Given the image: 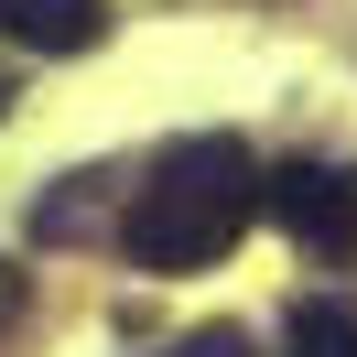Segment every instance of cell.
<instances>
[{
    "label": "cell",
    "mask_w": 357,
    "mask_h": 357,
    "mask_svg": "<svg viewBox=\"0 0 357 357\" xmlns=\"http://www.w3.org/2000/svg\"><path fill=\"white\" fill-rule=\"evenodd\" d=\"M162 357H249V335L238 325H206V335H184V347H162Z\"/></svg>",
    "instance_id": "5"
},
{
    "label": "cell",
    "mask_w": 357,
    "mask_h": 357,
    "mask_svg": "<svg viewBox=\"0 0 357 357\" xmlns=\"http://www.w3.org/2000/svg\"><path fill=\"white\" fill-rule=\"evenodd\" d=\"M260 217L314 260H357V162H282L260 174Z\"/></svg>",
    "instance_id": "2"
},
{
    "label": "cell",
    "mask_w": 357,
    "mask_h": 357,
    "mask_svg": "<svg viewBox=\"0 0 357 357\" xmlns=\"http://www.w3.org/2000/svg\"><path fill=\"white\" fill-rule=\"evenodd\" d=\"M0 119H11V76H0Z\"/></svg>",
    "instance_id": "7"
},
{
    "label": "cell",
    "mask_w": 357,
    "mask_h": 357,
    "mask_svg": "<svg viewBox=\"0 0 357 357\" xmlns=\"http://www.w3.org/2000/svg\"><path fill=\"white\" fill-rule=\"evenodd\" d=\"M260 217V162H249L238 130H184L174 152H152V174L130 184V217H119V249L130 271H217L238 249V227Z\"/></svg>",
    "instance_id": "1"
},
{
    "label": "cell",
    "mask_w": 357,
    "mask_h": 357,
    "mask_svg": "<svg viewBox=\"0 0 357 357\" xmlns=\"http://www.w3.org/2000/svg\"><path fill=\"white\" fill-rule=\"evenodd\" d=\"M11 314H22V271L0 260V325H11Z\"/></svg>",
    "instance_id": "6"
},
{
    "label": "cell",
    "mask_w": 357,
    "mask_h": 357,
    "mask_svg": "<svg viewBox=\"0 0 357 357\" xmlns=\"http://www.w3.org/2000/svg\"><path fill=\"white\" fill-rule=\"evenodd\" d=\"M109 33V0H0V44L22 54H87Z\"/></svg>",
    "instance_id": "3"
},
{
    "label": "cell",
    "mask_w": 357,
    "mask_h": 357,
    "mask_svg": "<svg viewBox=\"0 0 357 357\" xmlns=\"http://www.w3.org/2000/svg\"><path fill=\"white\" fill-rule=\"evenodd\" d=\"M282 357H357V303H335V292L292 303V325H282Z\"/></svg>",
    "instance_id": "4"
}]
</instances>
